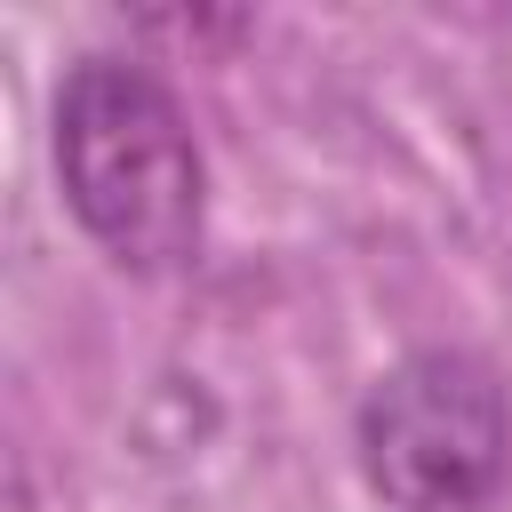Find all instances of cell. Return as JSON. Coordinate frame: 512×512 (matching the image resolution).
<instances>
[{
  "instance_id": "6da1fadb",
  "label": "cell",
  "mask_w": 512,
  "mask_h": 512,
  "mask_svg": "<svg viewBox=\"0 0 512 512\" xmlns=\"http://www.w3.org/2000/svg\"><path fill=\"white\" fill-rule=\"evenodd\" d=\"M56 176L96 248L128 272H176L200 248V144L184 104L128 56H88L56 96Z\"/></svg>"
},
{
  "instance_id": "7a4b0ae2",
  "label": "cell",
  "mask_w": 512,
  "mask_h": 512,
  "mask_svg": "<svg viewBox=\"0 0 512 512\" xmlns=\"http://www.w3.org/2000/svg\"><path fill=\"white\" fill-rule=\"evenodd\" d=\"M360 464L392 512H472L512 464V392L472 352H416L360 400Z\"/></svg>"
}]
</instances>
